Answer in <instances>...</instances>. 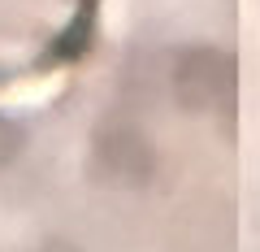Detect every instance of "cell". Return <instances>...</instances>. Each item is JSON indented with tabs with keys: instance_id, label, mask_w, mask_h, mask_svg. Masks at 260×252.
I'll list each match as a JSON object with an SVG mask.
<instances>
[{
	"instance_id": "6da1fadb",
	"label": "cell",
	"mask_w": 260,
	"mask_h": 252,
	"mask_svg": "<svg viewBox=\"0 0 260 252\" xmlns=\"http://www.w3.org/2000/svg\"><path fill=\"white\" fill-rule=\"evenodd\" d=\"M169 87H174V100L186 113H213L225 118L234 109V96H239V70H234V57L225 48L213 44H195L182 48L174 57V70H169Z\"/></svg>"
},
{
	"instance_id": "7a4b0ae2",
	"label": "cell",
	"mask_w": 260,
	"mask_h": 252,
	"mask_svg": "<svg viewBox=\"0 0 260 252\" xmlns=\"http://www.w3.org/2000/svg\"><path fill=\"white\" fill-rule=\"evenodd\" d=\"M91 170L109 187H148L156 178V148L130 118H104L91 135Z\"/></svg>"
},
{
	"instance_id": "3957f363",
	"label": "cell",
	"mask_w": 260,
	"mask_h": 252,
	"mask_svg": "<svg viewBox=\"0 0 260 252\" xmlns=\"http://www.w3.org/2000/svg\"><path fill=\"white\" fill-rule=\"evenodd\" d=\"M22 144H26L22 126H18V122H9L5 113H0V170H5V165H9V161L22 152Z\"/></svg>"
},
{
	"instance_id": "277c9868",
	"label": "cell",
	"mask_w": 260,
	"mask_h": 252,
	"mask_svg": "<svg viewBox=\"0 0 260 252\" xmlns=\"http://www.w3.org/2000/svg\"><path fill=\"white\" fill-rule=\"evenodd\" d=\"M39 252H78V248H70V243H65V239H48V243H44V248H39Z\"/></svg>"
}]
</instances>
